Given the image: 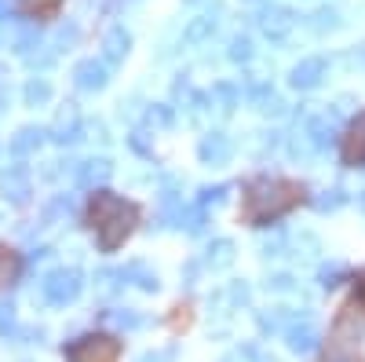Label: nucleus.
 Segmentation results:
<instances>
[{
	"mask_svg": "<svg viewBox=\"0 0 365 362\" xmlns=\"http://www.w3.org/2000/svg\"><path fill=\"white\" fill-rule=\"evenodd\" d=\"M307 183L289 176H256L241 187V201H237V223L245 227H267L278 223L282 216L296 213L299 205H307Z\"/></svg>",
	"mask_w": 365,
	"mask_h": 362,
	"instance_id": "1",
	"label": "nucleus"
},
{
	"mask_svg": "<svg viewBox=\"0 0 365 362\" xmlns=\"http://www.w3.org/2000/svg\"><path fill=\"white\" fill-rule=\"evenodd\" d=\"M139 223H143V205L128 201L125 194L96 191L84 205V227L91 231L103 253H117L139 231Z\"/></svg>",
	"mask_w": 365,
	"mask_h": 362,
	"instance_id": "2",
	"label": "nucleus"
},
{
	"mask_svg": "<svg viewBox=\"0 0 365 362\" xmlns=\"http://www.w3.org/2000/svg\"><path fill=\"white\" fill-rule=\"evenodd\" d=\"M63 355H66V362H120L125 344L113 333H84L73 344H66Z\"/></svg>",
	"mask_w": 365,
	"mask_h": 362,
	"instance_id": "3",
	"label": "nucleus"
},
{
	"mask_svg": "<svg viewBox=\"0 0 365 362\" xmlns=\"http://www.w3.org/2000/svg\"><path fill=\"white\" fill-rule=\"evenodd\" d=\"M340 161L347 169H365V110L351 121L340 139Z\"/></svg>",
	"mask_w": 365,
	"mask_h": 362,
	"instance_id": "4",
	"label": "nucleus"
},
{
	"mask_svg": "<svg viewBox=\"0 0 365 362\" xmlns=\"http://www.w3.org/2000/svg\"><path fill=\"white\" fill-rule=\"evenodd\" d=\"M19 275H22V253L8 246V241H0V289L15 286Z\"/></svg>",
	"mask_w": 365,
	"mask_h": 362,
	"instance_id": "5",
	"label": "nucleus"
},
{
	"mask_svg": "<svg viewBox=\"0 0 365 362\" xmlns=\"http://www.w3.org/2000/svg\"><path fill=\"white\" fill-rule=\"evenodd\" d=\"M58 8H63V0H19V11L26 19H41V22L55 19Z\"/></svg>",
	"mask_w": 365,
	"mask_h": 362,
	"instance_id": "6",
	"label": "nucleus"
},
{
	"mask_svg": "<svg viewBox=\"0 0 365 362\" xmlns=\"http://www.w3.org/2000/svg\"><path fill=\"white\" fill-rule=\"evenodd\" d=\"M190 326H194V304L182 300V304H175L172 315H168V329L172 333H182V329H190Z\"/></svg>",
	"mask_w": 365,
	"mask_h": 362,
	"instance_id": "7",
	"label": "nucleus"
},
{
	"mask_svg": "<svg viewBox=\"0 0 365 362\" xmlns=\"http://www.w3.org/2000/svg\"><path fill=\"white\" fill-rule=\"evenodd\" d=\"M347 304L365 318V271H358L354 275V286H351V296H347Z\"/></svg>",
	"mask_w": 365,
	"mask_h": 362,
	"instance_id": "8",
	"label": "nucleus"
}]
</instances>
